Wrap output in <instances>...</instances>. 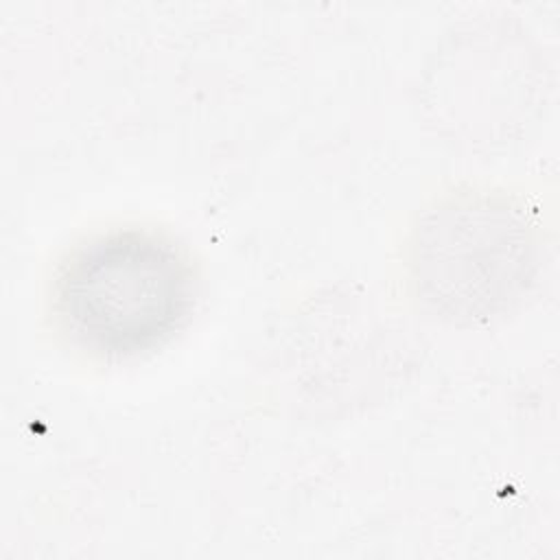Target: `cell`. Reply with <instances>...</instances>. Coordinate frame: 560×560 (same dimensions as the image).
I'll return each mask as SVG.
<instances>
[{
    "label": "cell",
    "mask_w": 560,
    "mask_h": 560,
    "mask_svg": "<svg viewBox=\"0 0 560 560\" xmlns=\"http://www.w3.org/2000/svg\"><path fill=\"white\" fill-rule=\"evenodd\" d=\"M195 271L168 236L118 228L90 238L61 265L55 304L85 350L131 357L166 341L195 306Z\"/></svg>",
    "instance_id": "cell-1"
}]
</instances>
